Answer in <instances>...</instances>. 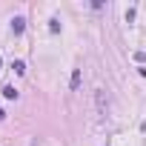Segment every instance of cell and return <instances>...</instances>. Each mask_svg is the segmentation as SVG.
<instances>
[{
    "label": "cell",
    "mask_w": 146,
    "mask_h": 146,
    "mask_svg": "<svg viewBox=\"0 0 146 146\" xmlns=\"http://www.w3.org/2000/svg\"><path fill=\"white\" fill-rule=\"evenodd\" d=\"M23 29H26V20H23V17H15V20H12V32H15V35H20Z\"/></svg>",
    "instance_id": "6da1fadb"
},
{
    "label": "cell",
    "mask_w": 146,
    "mask_h": 146,
    "mask_svg": "<svg viewBox=\"0 0 146 146\" xmlns=\"http://www.w3.org/2000/svg\"><path fill=\"white\" fill-rule=\"evenodd\" d=\"M98 109H100V115H106V112H109V100L103 98V92H98Z\"/></svg>",
    "instance_id": "7a4b0ae2"
},
{
    "label": "cell",
    "mask_w": 146,
    "mask_h": 146,
    "mask_svg": "<svg viewBox=\"0 0 146 146\" xmlns=\"http://www.w3.org/2000/svg\"><path fill=\"white\" fill-rule=\"evenodd\" d=\"M80 80H83V75H80V69H75V72H72V89H80Z\"/></svg>",
    "instance_id": "3957f363"
},
{
    "label": "cell",
    "mask_w": 146,
    "mask_h": 146,
    "mask_svg": "<svg viewBox=\"0 0 146 146\" xmlns=\"http://www.w3.org/2000/svg\"><path fill=\"white\" fill-rule=\"evenodd\" d=\"M3 95H6L9 100H15V98H17V89H15V86H6V89H3Z\"/></svg>",
    "instance_id": "277c9868"
},
{
    "label": "cell",
    "mask_w": 146,
    "mask_h": 146,
    "mask_svg": "<svg viewBox=\"0 0 146 146\" xmlns=\"http://www.w3.org/2000/svg\"><path fill=\"white\" fill-rule=\"evenodd\" d=\"M12 69L17 72V75H23V72H26V63H23V60H15V66H12Z\"/></svg>",
    "instance_id": "5b68a950"
},
{
    "label": "cell",
    "mask_w": 146,
    "mask_h": 146,
    "mask_svg": "<svg viewBox=\"0 0 146 146\" xmlns=\"http://www.w3.org/2000/svg\"><path fill=\"white\" fill-rule=\"evenodd\" d=\"M3 117H6V112H3V109H0V120H3Z\"/></svg>",
    "instance_id": "8992f818"
},
{
    "label": "cell",
    "mask_w": 146,
    "mask_h": 146,
    "mask_svg": "<svg viewBox=\"0 0 146 146\" xmlns=\"http://www.w3.org/2000/svg\"><path fill=\"white\" fill-rule=\"evenodd\" d=\"M0 66H3V60H0Z\"/></svg>",
    "instance_id": "52a82bcc"
}]
</instances>
